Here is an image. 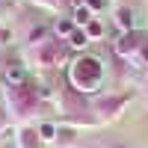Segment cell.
<instances>
[{
    "label": "cell",
    "instance_id": "1",
    "mask_svg": "<svg viewBox=\"0 0 148 148\" xmlns=\"http://www.w3.org/2000/svg\"><path fill=\"white\" fill-rule=\"evenodd\" d=\"M74 21H77V24H89V9H86V6H77V12H74Z\"/></svg>",
    "mask_w": 148,
    "mask_h": 148
},
{
    "label": "cell",
    "instance_id": "2",
    "mask_svg": "<svg viewBox=\"0 0 148 148\" xmlns=\"http://www.w3.org/2000/svg\"><path fill=\"white\" fill-rule=\"evenodd\" d=\"M6 77H9L12 83H21V80H24V71L15 65V68H9V71H6Z\"/></svg>",
    "mask_w": 148,
    "mask_h": 148
},
{
    "label": "cell",
    "instance_id": "3",
    "mask_svg": "<svg viewBox=\"0 0 148 148\" xmlns=\"http://www.w3.org/2000/svg\"><path fill=\"white\" fill-rule=\"evenodd\" d=\"M119 21H121V27H133V15H130L127 9H121V12H119Z\"/></svg>",
    "mask_w": 148,
    "mask_h": 148
},
{
    "label": "cell",
    "instance_id": "4",
    "mask_svg": "<svg viewBox=\"0 0 148 148\" xmlns=\"http://www.w3.org/2000/svg\"><path fill=\"white\" fill-rule=\"evenodd\" d=\"M71 45H74V47H83V45H86V33H74V36H71Z\"/></svg>",
    "mask_w": 148,
    "mask_h": 148
}]
</instances>
